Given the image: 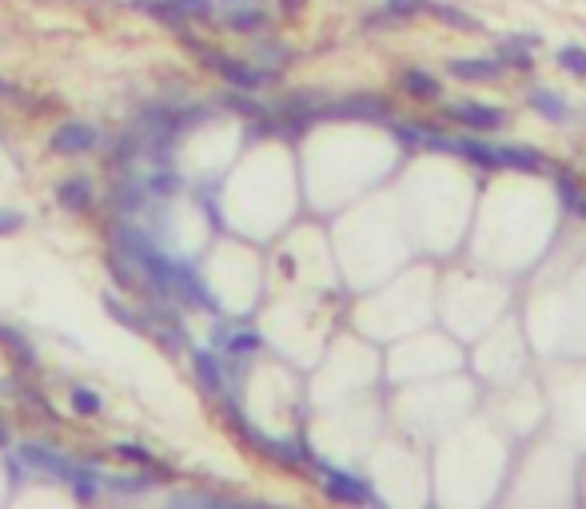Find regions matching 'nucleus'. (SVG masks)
Masks as SVG:
<instances>
[{"label": "nucleus", "mask_w": 586, "mask_h": 509, "mask_svg": "<svg viewBox=\"0 0 586 509\" xmlns=\"http://www.w3.org/2000/svg\"><path fill=\"white\" fill-rule=\"evenodd\" d=\"M172 505H224V498L216 493H172Z\"/></svg>", "instance_id": "32"}, {"label": "nucleus", "mask_w": 586, "mask_h": 509, "mask_svg": "<svg viewBox=\"0 0 586 509\" xmlns=\"http://www.w3.org/2000/svg\"><path fill=\"white\" fill-rule=\"evenodd\" d=\"M176 8H184L188 16H212L216 12V0H172Z\"/></svg>", "instance_id": "35"}, {"label": "nucleus", "mask_w": 586, "mask_h": 509, "mask_svg": "<svg viewBox=\"0 0 586 509\" xmlns=\"http://www.w3.org/2000/svg\"><path fill=\"white\" fill-rule=\"evenodd\" d=\"M399 84H403V92L415 95V100H439L443 95L439 76H431V72H423V68H407L399 76Z\"/></svg>", "instance_id": "18"}, {"label": "nucleus", "mask_w": 586, "mask_h": 509, "mask_svg": "<svg viewBox=\"0 0 586 509\" xmlns=\"http://www.w3.org/2000/svg\"><path fill=\"white\" fill-rule=\"evenodd\" d=\"M227 8H235V4H256V0H224Z\"/></svg>", "instance_id": "41"}, {"label": "nucleus", "mask_w": 586, "mask_h": 509, "mask_svg": "<svg viewBox=\"0 0 586 509\" xmlns=\"http://www.w3.org/2000/svg\"><path fill=\"white\" fill-rule=\"evenodd\" d=\"M315 469H320V490L331 501H343V505H379V493L359 474H347V469L331 466V461H315Z\"/></svg>", "instance_id": "3"}, {"label": "nucleus", "mask_w": 586, "mask_h": 509, "mask_svg": "<svg viewBox=\"0 0 586 509\" xmlns=\"http://www.w3.org/2000/svg\"><path fill=\"white\" fill-rule=\"evenodd\" d=\"M104 262H108V270H112V278L124 286V291H136V275H132L128 267H124V251H112V254H104Z\"/></svg>", "instance_id": "29"}, {"label": "nucleus", "mask_w": 586, "mask_h": 509, "mask_svg": "<svg viewBox=\"0 0 586 509\" xmlns=\"http://www.w3.org/2000/svg\"><path fill=\"white\" fill-rule=\"evenodd\" d=\"M57 203L65 207V211H73V215L92 211V203H96V191H92V179H84V175H73V179H60V183H57Z\"/></svg>", "instance_id": "10"}, {"label": "nucleus", "mask_w": 586, "mask_h": 509, "mask_svg": "<svg viewBox=\"0 0 586 509\" xmlns=\"http://www.w3.org/2000/svg\"><path fill=\"white\" fill-rule=\"evenodd\" d=\"M20 461L25 466H33V469H41L44 477H52V482H73V461L76 458H65V453H57V450H49L44 442H25L20 445Z\"/></svg>", "instance_id": "7"}, {"label": "nucleus", "mask_w": 586, "mask_h": 509, "mask_svg": "<svg viewBox=\"0 0 586 509\" xmlns=\"http://www.w3.org/2000/svg\"><path fill=\"white\" fill-rule=\"evenodd\" d=\"M100 302H104V310L116 318V323L124 326V330L152 334V318H148V310H132L128 302H124L120 294H112V291H104V294H100Z\"/></svg>", "instance_id": "15"}, {"label": "nucleus", "mask_w": 586, "mask_h": 509, "mask_svg": "<svg viewBox=\"0 0 586 509\" xmlns=\"http://www.w3.org/2000/svg\"><path fill=\"white\" fill-rule=\"evenodd\" d=\"M256 56H259L264 64H283V60L291 56V48H283V44H267V40H264V44L256 48Z\"/></svg>", "instance_id": "33"}, {"label": "nucleus", "mask_w": 586, "mask_h": 509, "mask_svg": "<svg viewBox=\"0 0 586 509\" xmlns=\"http://www.w3.org/2000/svg\"><path fill=\"white\" fill-rule=\"evenodd\" d=\"M68 402H73L76 418H100V410H104V398H100L92 386H84V382H76V386L68 390Z\"/></svg>", "instance_id": "22"}, {"label": "nucleus", "mask_w": 586, "mask_h": 509, "mask_svg": "<svg viewBox=\"0 0 586 509\" xmlns=\"http://www.w3.org/2000/svg\"><path fill=\"white\" fill-rule=\"evenodd\" d=\"M0 140H4V132H0Z\"/></svg>", "instance_id": "42"}, {"label": "nucleus", "mask_w": 586, "mask_h": 509, "mask_svg": "<svg viewBox=\"0 0 586 509\" xmlns=\"http://www.w3.org/2000/svg\"><path fill=\"white\" fill-rule=\"evenodd\" d=\"M320 116L323 119H387L391 116V103L375 92H359V95H343L335 103H323Z\"/></svg>", "instance_id": "5"}, {"label": "nucleus", "mask_w": 586, "mask_h": 509, "mask_svg": "<svg viewBox=\"0 0 586 509\" xmlns=\"http://www.w3.org/2000/svg\"><path fill=\"white\" fill-rule=\"evenodd\" d=\"M283 12H296V8H304V0H280Z\"/></svg>", "instance_id": "40"}, {"label": "nucleus", "mask_w": 586, "mask_h": 509, "mask_svg": "<svg viewBox=\"0 0 586 509\" xmlns=\"http://www.w3.org/2000/svg\"><path fill=\"white\" fill-rule=\"evenodd\" d=\"M100 485L112 490V493H120V498H144V493H152L156 477L152 474H104Z\"/></svg>", "instance_id": "16"}, {"label": "nucleus", "mask_w": 586, "mask_h": 509, "mask_svg": "<svg viewBox=\"0 0 586 509\" xmlns=\"http://www.w3.org/2000/svg\"><path fill=\"white\" fill-rule=\"evenodd\" d=\"M184 40H188V48H192V52L200 56V60H208V68H212V72H220V76L227 80V87H243V92H256V87H264V84H272V80H275V72L251 68V64L235 60V56H227V52H216V48L196 44V40L188 36V32H184Z\"/></svg>", "instance_id": "2"}, {"label": "nucleus", "mask_w": 586, "mask_h": 509, "mask_svg": "<svg viewBox=\"0 0 586 509\" xmlns=\"http://www.w3.org/2000/svg\"><path fill=\"white\" fill-rule=\"evenodd\" d=\"M4 474H9L12 485H25V466H20V458H12L9 450H4Z\"/></svg>", "instance_id": "36"}, {"label": "nucleus", "mask_w": 586, "mask_h": 509, "mask_svg": "<svg viewBox=\"0 0 586 509\" xmlns=\"http://www.w3.org/2000/svg\"><path fill=\"white\" fill-rule=\"evenodd\" d=\"M148 191H152L156 199H172L184 191V179H180V171H172V167H156V171L148 175Z\"/></svg>", "instance_id": "24"}, {"label": "nucleus", "mask_w": 586, "mask_h": 509, "mask_svg": "<svg viewBox=\"0 0 586 509\" xmlns=\"http://www.w3.org/2000/svg\"><path fill=\"white\" fill-rule=\"evenodd\" d=\"M427 12H431L435 20L451 24V28H463V32H479V20H474L471 12H463V8H455V4H443V0H427Z\"/></svg>", "instance_id": "23"}, {"label": "nucleus", "mask_w": 586, "mask_h": 509, "mask_svg": "<svg viewBox=\"0 0 586 509\" xmlns=\"http://www.w3.org/2000/svg\"><path fill=\"white\" fill-rule=\"evenodd\" d=\"M192 370H196V382H200V390H204V394L224 398V386H227V366L220 362V354H216V350L196 346V350H192Z\"/></svg>", "instance_id": "9"}, {"label": "nucleus", "mask_w": 586, "mask_h": 509, "mask_svg": "<svg viewBox=\"0 0 586 509\" xmlns=\"http://www.w3.org/2000/svg\"><path fill=\"white\" fill-rule=\"evenodd\" d=\"M9 442H12V434H9V426L0 422V450H9Z\"/></svg>", "instance_id": "39"}, {"label": "nucleus", "mask_w": 586, "mask_h": 509, "mask_svg": "<svg viewBox=\"0 0 586 509\" xmlns=\"http://www.w3.org/2000/svg\"><path fill=\"white\" fill-rule=\"evenodd\" d=\"M220 410H224V422L235 429V434L243 437V442L251 445L256 453H264V458H272L275 466H288V469H299L304 461H312V453H307V445H304V437H272V434H259L256 426L248 422V414H243V406L235 402V398H224L220 402Z\"/></svg>", "instance_id": "1"}, {"label": "nucleus", "mask_w": 586, "mask_h": 509, "mask_svg": "<svg viewBox=\"0 0 586 509\" xmlns=\"http://www.w3.org/2000/svg\"><path fill=\"white\" fill-rule=\"evenodd\" d=\"M447 116L455 124L471 127V132H498L506 127V111L503 108H490V103H474V100H455L447 103Z\"/></svg>", "instance_id": "6"}, {"label": "nucleus", "mask_w": 586, "mask_h": 509, "mask_svg": "<svg viewBox=\"0 0 586 509\" xmlns=\"http://www.w3.org/2000/svg\"><path fill=\"white\" fill-rule=\"evenodd\" d=\"M17 394H20V402L28 406V410L36 414V418H49V422H57V410H52V402L41 394V390H33V386H20L17 382Z\"/></svg>", "instance_id": "26"}, {"label": "nucleus", "mask_w": 586, "mask_h": 509, "mask_svg": "<svg viewBox=\"0 0 586 509\" xmlns=\"http://www.w3.org/2000/svg\"><path fill=\"white\" fill-rule=\"evenodd\" d=\"M538 44V36H506V40H498V48H495V56H498V64L503 68H514V72H530L535 68V56H530V48Z\"/></svg>", "instance_id": "12"}, {"label": "nucleus", "mask_w": 586, "mask_h": 509, "mask_svg": "<svg viewBox=\"0 0 586 509\" xmlns=\"http://www.w3.org/2000/svg\"><path fill=\"white\" fill-rule=\"evenodd\" d=\"M92 148H100V132L92 124H84V119H68V124H60L52 132V151L57 156H84Z\"/></svg>", "instance_id": "8"}, {"label": "nucleus", "mask_w": 586, "mask_h": 509, "mask_svg": "<svg viewBox=\"0 0 586 509\" xmlns=\"http://www.w3.org/2000/svg\"><path fill=\"white\" fill-rule=\"evenodd\" d=\"M0 346H4V350H9L12 358H17V366H25V370H36L33 342H28L25 334L17 330V326H4V323H0Z\"/></svg>", "instance_id": "20"}, {"label": "nucleus", "mask_w": 586, "mask_h": 509, "mask_svg": "<svg viewBox=\"0 0 586 509\" xmlns=\"http://www.w3.org/2000/svg\"><path fill=\"white\" fill-rule=\"evenodd\" d=\"M0 100H20V87L9 84V80H0Z\"/></svg>", "instance_id": "38"}, {"label": "nucleus", "mask_w": 586, "mask_h": 509, "mask_svg": "<svg viewBox=\"0 0 586 509\" xmlns=\"http://www.w3.org/2000/svg\"><path fill=\"white\" fill-rule=\"evenodd\" d=\"M383 8L399 20V16H419L427 12V0H383Z\"/></svg>", "instance_id": "31"}, {"label": "nucleus", "mask_w": 586, "mask_h": 509, "mask_svg": "<svg viewBox=\"0 0 586 509\" xmlns=\"http://www.w3.org/2000/svg\"><path fill=\"white\" fill-rule=\"evenodd\" d=\"M423 127L427 124H399V119L387 116V132H391V140L403 143V148H419V143H423Z\"/></svg>", "instance_id": "25"}, {"label": "nucleus", "mask_w": 586, "mask_h": 509, "mask_svg": "<svg viewBox=\"0 0 586 509\" xmlns=\"http://www.w3.org/2000/svg\"><path fill=\"white\" fill-rule=\"evenodd\" d=\"M152 199V191H148V179H140L136 171H128V175H120V179L112 183V203L120 207L124 215H136L140 207Z\"/></svg>", "instance_id": "11"}, {"label": "nucleus", "mask_w": 586, "mask_h": 509, "mask_svg": "<svg viewBox=\"0 0 586 509\" xmlns=\"http://www.w3.org/2000/svg\"><path fill=\"white\" fill-rule=\"evenodd\" d=\"M212 346L227 358V362H248L264 350V338H259L251 326H227V323H216L212 326Z\"/></svg>", "instance_id": "4"}, {"label": "nucleus", "mask_w": 586, "mask_h": 509, "mask_svg": "<svg viewBox=\"0 0 586 509\" xmlns=\"http://www.w3.org/2000/svg\"><path fill=\"white\" fill-rule=\"evenodd\" d=\"M216 108L232 111V116H243V119H256L259 111H264V103H259L251 92H243V87H227V92L216 95Z\"/></svg>", "instance_id": "19"}, {"label": "nucleus", "mask_w": 586, "mask_h": 509, "mask_svg": "<svg viewBox=\"0 0 586 509\" xmlns=\"http://www.w3.org/2000/svg\"><path fill=\"white\" fill-rule=\"evenodd\" d=\"M20 227H25V215L9 211V207H0V235H17Z\"/></svg>", "instance_id": "34"}, {"label": "nucleus", "mask_w": 586, "mask_h": 509, "mask_svg": "<svg viewBox=\"0 0 586 509\" xmlns=\"http://www.w3.org/2000/svg\"><path fill=\"white\" fill-rule=\"evenodd\" d=\"M527 103L538 111L543 119H551V124H570L574 119V111H570L567 95L554 92V87H535V92L527 95Z\"/></svg>", "instance_id": "13"}, {"label": "nucleus", "mask_w": 586, "mask_h": 509, "mask_svg": "<svg viewBox=\"0 0 586 509\" xmlns=\"http://www.w3.org/2000/svg\"><path fill=\"white\" fill-rule=\"evenodd\" d=\"M116 453H120L124 461H136V466H144V469L156 466V458H152V453H148L140 442H116Z\"/></svg>", "instance_id": "30"}, {"label": "nucleus", "mask_w": 586, "mask_h": 509, "mask_svg": "<svg viewBox=\"0 0 586 509\" xmlns=\"http://www.w3.org/2000/svg\"><path fill=\"white\" fill-rule=\"evenodd\" d=\"M559 64L574 76H586V48L582 44H562L559 48Z\"/></svg>", "instance_id": "28"}, {"label": "nucleus", "mask_w": 586, "mask_h": 509, "mask_svg": "<svg viewBox=\"0 0 586 509\" xmlns=\"http://www.w3.org/2000/svg\"><path fill=\"white\" fill-rule=\"evenodd\" d=\"M224 24H227L232 32H264V28H267V16H264V8L235 4V8H227Z\"/></svg>", "instance_id": "21"}, {"label": "nucleus", "mask_w": 586, "mask_h": 509, "mask_svg": "<svg viewBox=\"0 0 586 509\" xmlns=\"http://www.w3.org/2000/svg\"><path fill=\"white\" fill-rule=\"evenodd\" d=\"M498 159H503V167H511V171H527V175L543 171V156H538L535 148H522V143H498Z\"/></svg>", "instance_id": "17"}, {"label": "nucleus", "mask_w": 586, "mask_h": 509, "mask_svg": "<svg viewBox=\"0 0 586 509\" xmlns=\"http://www.w3.org/2000/svg\"><path fill=\"white\" fill-rule=\"evenodd\" d=\"M447 72L455 80H466V84H487V80L503 76V64H498V56L495 60H487V56H471V60H451Z\"/></svg>", "instance_id": "14"}, {"label": "nucleus", "mask_w": 586, "mask_h": 509, "mask_svg": "<svg viewBox=\"0 0 586 509\" xmlns=\"http://www.w3.org/2000/svg\"><path fill=\"white\" fill-rule=\"evenodd\" d=\"M551 183H554V195H559V203L570 211V207L578 203V183H574V175H570V171H554Z\"/></svg>", "instance_id": "27"}, {"label": "nucleus", "mask_w": 586, "mask_h": 509, "mask_svg": "<svg viewBox=\"0 0 586 509\" xmlns=\"http://www.w3.org/2000/svg\"><path fill=\"white\" fill-rule=\"evenodd\" d=\"M395 20V16L391 12H387V8H383V12H371L367 16V20H363V24H367V28H383V24H391Z\"/></svg>", "instance_id": "37"}]
</instances>
